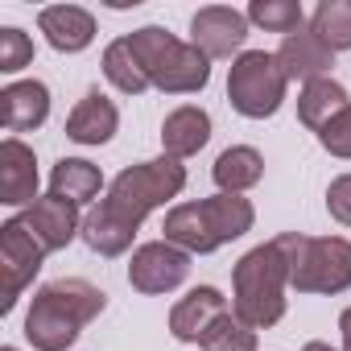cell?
I'll return each mask as SVG.
<instances>
[{
  "label": "cell",
  "instance_id": "cell-1",
  "mask_svg": "<svg viewBox=\"0 0 351 351\" xmlns=\"http://www.w3.org/2000/svg\"><path fill=\"white\" fill-rule=\"evenodd\" d=\"M182 191H186V165L165 153L120 169L108 182V195L83 215V244L99 256H124L145 215L178 199Z\"/></svg>",
  "mask_w": 351,
  "mask_h": 351
},
{
  "label": "cell",
  "instance_id": "cell-2",
  "mask_svg": "<svg viewBox=\"0 0 351 351\" xmlns=\"http://www.w3.org/2000/svg\"><path fill=\"white\" fill-rule=\"evenodd\" d=\"M108 306V293L83 277H58L46 281L25 314V339L34 343V351H66L79 330L99 318Z\"/></svg>",
  "mask_w": 351,
  "mask_h": 351
},
{
  "label": "cell",
  "instance_id": "cell-3",
  "mask_svg": "<svg viewBox=\"0 0 351 351\" xmlns=\"http://www.w3.org/2000/svg\"><path fill=\"white\" fill-rule=\"evenodd\" d=\"M252 223H256V211L244 195H211V199H199V203L169 207L161 232L182 252L207 256V252L240 240L244 232H252Z\"/></svg>",
  "mask_w": 351,
  "mask_h": 351
},
{
  "label": "cell",
  "instance_id": "cell-4",
  "mask_svg": "<svg viewBox=\"0 0 351 351\" xmlns=\"http://www.w3.org/2000/svg\"><path fill=\"white\" fill-rule=\"evenodd\" d=\"M285 289H289V261L277 240L256 244L232 269V314L252 330H269L285 318Z\"/></svg>",
  "mask_w": 351,
  "mask_h": 351
},
{
  "label": "cell",
  "instance_id": "cell-5",
  "mask_svg": "<svg viewBox=\"0 0 351 351\" xmlns=\"http://www.w3.org/2000/svg\"><path fill=\"white\" fill-rule=\"evenodd\" d=\"M132 54L141 58L149 83L165 95H195L211 83V58L195 46V42H182L173 38L169 29L161 25H141L132 34H124Z\"/></svg>",
  "mask_w": 351,
  "mask_h": 351
},
{
  "label": "cell",
  "instance_id": "cell-6",
  "mask_svg": "<svg viewBox=\"0 0 351 351\" xmlns=\"http://www.w3.org/2000/svg\"><path fill=\"white\" fill-rule=\"evenodd\" d=\"M289 261V289L298 293H347L351 289V240L343 236H273Z\"/></svg>",
  "mask_w": 351,
  "mask_h": 351
},
{
  "label": "cell",
  "instance_id": "cell-7",
  "mask_svg": "<svg viewBox=\"0 0 351 351\" xmlns=\"http://www.w3.org/2000/svg\"><path fill=\"white\" fill-rule=\"evenodd\" d=\"M289 91V75L277 62V54L269 50H244L240 58H232L228 71V104L244 116V120H269L281 112Z\"/></svg>",
  "mask_w": 351,
  "mask_h": 351
},
{
  "label": "cell",
  "instance_id": "cell-8",
  "mask_svg": "<svg viewBox=\"0 0 351 351\" xmlns=\"http://www.w3.org/2000/svg\"><path fill=\"white\" fill-rule=\"evenodd\" d=\"M46 256L50 252L34 240V232L17 215L0 223V269H5V298H0V310L5 314L21 302L25 285H34V277H38Z\"/></svg>",
  "mask_w": 351,
  "mask_h": 351
},
{
  "label": "cell",
  "instance_id": "cell-9",
  "mask_svg": "<svg viewBox=\"0 0 351 351\" xmlns=\"http://www.w3.org/2000/svg\"><path fill=\"white\" fill-rule=\"evenodd\" d=\"M186 277H191V252H182L169 240H149L128 261V285L136 293H149V298L173 293Z\"/></svg>",
  "mask_w": 351,
  "mask_h": 351
},
{
  "label": "cell",
  "instance_id": "cell-10",
  "mask_svg": "<svg viewBox=\"0 0 351 351\" xmlns=\"http://www.w3.org/2000/svg\"><path fill=\"white\" fill-rule=\"evenodd\" d=\"M191 42L215 62V58H240L248 42V13L228 5H207L191 17Z\"/></svg>",
  "mask_w": 351,
  "mask_h": 351
},
{
  "label": "cell",
  "instance_id": "cell-11",
  "mask_svg": "<svg viewBox=\"0 0 351 351\" xmlns=\"http://www.w3.org/2000/svg\"><path fill=\"white\" fill-rule=\"evenodd\" d=\"M17 219L34 232V240H38L46 252H62L75 236H83L79 207H75V203H66V199H58V195L38 199V203H34V207H25Z\"/></svg>",
  "mask_w": 351,
  "mask_h": 351
},
{
  "label": "cell",
  "instance_id": "cell-12",
  "mask_svg": "<svg viewBox=\"0 0 351 351\" xmlns=\"http://www.w3.org/2000/svg\"><path fill=\"white\" fill-rule=\"evenodd\" d=\"M0 203L21 211L38 203V157L21 136H5L0 145Z\"/></svg>",
  "mask_w": 351,
  "mask_h": 351
},
{
  "label": "cell",
  "instance_id": "cell-13",
  "mask_svg": "<svg viewBox=\"0 0 351 351\" xmlns=\"http://www.w3.org/2000/svg\"><path fill=\"white\" fill-rule=\"evenodd\" d=\"M223 314H228V298L215 285H199L186 298L173 302V310H169V335L178 339V343H203V335Z\"/></svg>",
  "mask_w": 351,
  "mask_h": 351
},
{
  "label": "cell",
  "instance_id": "cell-14",
  "mask_svg": "<svg viewBox=\"0 0 351 351\" xmlns=\"http://www.w3.org/2000/svg\"><path fill=\"white\" fill-rule=\"evenodd\" d=\"M277 62L285 66V75H289V83L298 79L302 87L306 83H314V79H330V66H335V50L310 29V25H302L298 34H289V38H281V50H277Z\"/></svg>",
  "mask_w": 351,
  "mask_h": 351
},
{
  "label": "cell",
  "instance_id": "cell-15",
  "mask_svg": "<svg viewBox=\"0 0 351 351\" xmlns=\"http://www.w3.org/2000/svg\"><path fill=\"white\" fill-rule=\"evenodd\" d=\"M38 29L58 54H79L95 42V17L79 5H46L38 13Z\"/></svg>",
  "mask_w": 351,
  "mask_h": 351
},
{
  "label": "cell",
  "instance_id": "cell-16",
  "mask_svg": "<svg viewBox=\"0 0 351 351\" xmlns=\"http://www.w3.org/2000/svg\"><path fill=\"white\" fill-rule=\"evenodd\" d=\"M116 128H120V112L99 87H91L66 116V136L75 145H108L116 136Z\"/></svg>",
  "mask_w": 351,
  "mask_h": 351
},
{
  "label": "cell",
  "instance_id": "cell-17",
  "mask_svg": "<svg viewBox=\"0 0 351 351\" xmlns=\"http://www.w3.org/2000/svg\"><path fill=\"white\" fill-rule=\"evenodd\" d=\"M207 141H211V116H207L199 104H182V108H173V112L161 120V149H165V157H173V161L195 157Z\"/></svg>",
  "mask_w": 351,
  "mask_h": 351
},
{
  "label": "cell",
  "instance_id": "cell-18",
  "mask_svg": "<svg viewBox=\"0 0 351 351\" xmlns=\"http://www.w3.org/2000/svg\"><path fill=\"white\" fill-rule=\"evenodd\" d=\"M0 116L9 132H34L50 116V87L38 79H21L0 91Z\"/></svg>",
  "mask_w": 351,
  "mask_h": 351
},
{
  "label": "cell",
  "instance_id": "cell-19",
  "mask_svg": "<svg viewBox=\"0 0 351 351\" xmlns=\"http://www.w3.org/2000/svg\"><path fill=\"white\" fill-rule=\"evenodd\" d=\"M99 191H104V173L87 157H62L50 169V195H58V199H66L75 207L99 203Z\"/></svg>",
  "mask_w": 351,
  "mask_h": 351
},
{
  "label": "cell",
  "instance_id": "cell-20",
  "mask_svg": "<svg viewBox=\"0 0 351 351\" xmlns=\"http://www.w3.org/2000/svg\"><path fill=\"white\" fill-rule=\"evenodd\" d=\"M211 178H215L219 195H244L265 178V157L252 145H232V149H223L215 157Z\"/></svg>",
  "mask_w": 351,
  "mask_h": 351
},
{
  "label": "cell",
  "instance_id": "cell-21",
  "mask_svg": "<svg viewBox=\"0 0 351 351\" xmlns=\"http://www.w3.org/2000/svg\"><path fill=\"white\" fill-rule=\"evenodd\" d=\"M351 108V95H347V87L343 83H335V79H314V83H306L302 87V95H298V120L318 136L335 116H343Z\"/></svg>",
  "mask_w": 351,
  "mask_h": 351
},
{
  "label": "cell",
  "instance_id": "cell-22",
  "mask_svg": "<svg viewBox=\"0 0 351 351\" xmlns=\"http://www.w3.org/2000/svg\"><path fill=\"white\" fill-rule=\"evenodd\" d=\"M104 79H108L120 95H141V91L153 87L149 75H145V66H141V58L132 54L128 38H116V42L104 50Z\"/></svg>",
  "mask_w": 351,
  "mask_h": 351
},
{
  "label": "cell",
  "instance_id": "cell-23",
  "mask_svg": "<svg viewBox=\"0 0 351 351\" xmlns=\"http://www.w3.org/2000/svg\"><path fill=\"white\" fill-rule=\"evenodd\" d=\"M310 29L339 54L351 50V0H322L310 13Z\"/></svg>",
  "mask_w": 351,
  "mask_h": 351
},
{
  "label": "cell",
  "instance_id": "cell-24",
  "mask_svg": "<svg viewBox=\"0 0 351 351\" xmlns=\"http://www.w3.org/2000/svg\"><path fill=\"white\" fill-rule=\"evenodd\" d=\"M248 25H261L265 34H298L306 25V13L298 0H252L248 5Z\"/></svg>",
  "mask_w": 351,
  "mask_h": 351
},
{
  "label": "cell",
  "instance_id": "cell-25",
  "mask_svg": "<svg viewBox=\"0 0 351 351\" xmlns=\"http://www.w3.org/2000/svg\"><path fill=\"white\" fill-rule=\"evenodd\" d=\"M203 351H256V330L248 326V322H240L232 310L203 335V343H199Z\"/></svg>",
  "mask_w": 351,
  "mask_h": 351
},
{
  "label": "cell",
  "instance_id": "cell-26",
  "mask_svg": "<svg viewBox=\"0 0 351 351\" xmlns=\"http://www.w3.org/2000/svg\"><path fill=\"white\" fill-rule=\"evenodd\" d=\"M34 62V38L17 25H5L0 29V71L5 75H17Z\"/></svg>",
  "mask_w": 351,
  "mask_h": 351
},
{
  "label": "cell",
  "instance_id": "cell-27",
  "mask_svg": "<svg viewBox=\"0 0 351 351\" xmlns=\"http://www.w3.org/2000/svg\"><path fill=\"white\" fill-rule=\"evenodd\" d=\"M318 145L330 153V157H343V161H351V108L343 112V116H335L322 132H318Z\"/></svg>",
  "mask_w": 351,
  "mask_h": 351
},
{
  "label": "cell",
  "instance_id": "cell-28",
  "mask_svg": "<svg viewBox=\"0 0 351 351\" xmlns=\"http://www.w3.org/2000/svg\"><path fill=\"white\" fill-rule=\"evenodd\" d=\"M326 211L335 223H351V173H339L326 186Z\"/></svg>",
  "mask_w": 351,
  "mask_h": 351
},
{
  "label": "cell",
  "instance_id": "cell-29",
  "mask_svg": "<svg viewBox=\"0 0 351 351\" xmlns=\"http://www.w3.org/2000/svg\"><path fill=\"white\" fill-rule=\"evenodd\" d=\"M339 330H343V347L339 351H351V306L339 314Z\"/></svg>",
  "mask_w": 351,
  "mask_h": 351
},
{
  "label": "cell",
  "instance_id": "cell-30",
  "mask_svg": "<svg viewBox=\"0 0 351 351\" xmlns=\"http://www.w3.org/2000/svg\"><path fill=\"white\" fill-rule=\"evenodd\" d=\"M302 351H339V347H330V343H322V339H314V343H306Z\"/></svg>",
  "mask_w": 351,
  "mask_h": 351
},
{
  "label": "cell",
  "instance_id": "cell-31",
  "mask_svg": "<svg viewBox=\"0 0 351 351\" xmlns=\"http://www.w3.org/2000/svg\"><path fill=\"white\" fill-rule=\"evenodd\" d=\"M0 351H17V347H0Z\"/></svg>",
  "mask_w": 351,
  "mask_h": 351
}]
</instances>
